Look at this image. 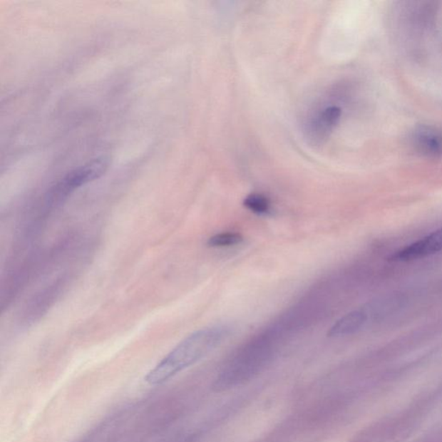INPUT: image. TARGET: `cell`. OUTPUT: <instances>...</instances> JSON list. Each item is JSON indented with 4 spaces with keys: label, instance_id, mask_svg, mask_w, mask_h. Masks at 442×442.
Wrapping results in <instances>:
<instances>
[{
    "label": "cell",
    "instance_id": "6da1fadb",
    "mask_svg": "<svg viewBox=\"0 0 442 442\" xmlns=\"http://www.w3.org/2000/svg\"><path fill=\"white\" fill-rule=\"evenodd\" d=\"M228 335L227 327H212L195 332L175 346L146 376V382L158 386L195 365L215 350Z\"/></svg>",
    "mask_w": 442,
    "mask_h": 442
},
{
    "label": "cell",
    "instance_id": "7a4b0ae2",
    "mask_svg": "<svg viewBox=\"0 0 442 442\" xmlns=\"http://www.w3.org/2000/svg\"><path fill=\"white\" fill-rule=\"evenodd\" d=\"M108 167V161L104 158H101L86 163V165L69 172L66 177L52 188L50 194H48V202L51 204L61 202L78 187L100 178L101 175L105 174Z\"/></svg>",
    "mask_w": 442,
    "mask_h": 442
},
{
    "label": "cell",
    "instance_id": "3957f363",
    "mask_svg": "<svg viewBox=\"0 0 442 442\" xmlns=\"http://www.w3.org/2000/svg\"><path fill=\"white\" fill-rule=\"evenodd\" d=\"M442 251V227L396 252L391 259L399 262L424 259Z\"/></svg>",
    "mask_w": 442,
    "mask_h": 442
},
{
    "label": "cell",
    "instance_id": "277c9868",
    "mask_svg": "<svg viewBox=\"0 0 442 442\" xmlns=\"http://www.w3.org/2000/svg\"><path fill=\"white\" fill-rule=\"evenodd\" d=\"M413 145L424 157H442V132L435 126L423 125L416 128L412 136Z\"/></svg>",
    "mask_w": 442,
    "mask_h": 442
},
{
    "label": "cell",
    "instance_id": "5b68a950",
    "mask_svg": "<svg viewBox=\"0 0 442 442\" xmlns=\"http://www.w3.org/2000/svg\"><path fill=\"white\" fill-rule=\"evenodd\" d=\"M366 322V315L362 311H353L349 314L344 315L343 317L331 327L329 337L345 336L356 333L359 331Z\"/></svg>",
    "mask_w": 442,
    "mask_h": 442
},
{
    "label": "cell",
    "instance_id": "8992f818",
    "mask_svg": "<svg viewBox=\"0 0 442 442\" xmlns=\"http://www.w3.org/2000/svg\"><path fill=\"white\" fill-rule=\"evenodd\" d=\"M243 241V237L240 233L223 232L211 237L207 241V245L212 247H232L239 245Z\"/></svg>",
    "mask_w": 442,
    "mask_h": 442
},
{
    "label": "cell",
    "instance_id": "52a82bcc",
    "mask_svg": "<svg viewBox=\"0 0 442 442\" xmlns=\"http://www.w3.org/2000/svg\"><path fill=\"white\" fill-rule=\"evenodd\" d=\"M245 206L255 214L265 215L269 211L271 204L265 196L259 194H252L245 199Z\"/></svg>",
    "mask_w": 442,
    "mask_h": 442
}]
</instances>
